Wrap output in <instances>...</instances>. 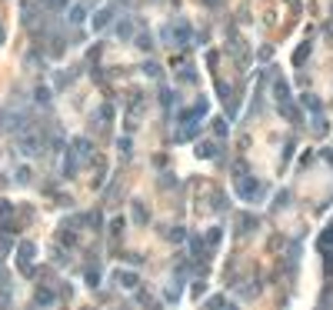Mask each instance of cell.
<instances>
[{"label":"cell","mask_w":333,"mask_h":310,"mask_svg":"<svg viewBox=\"0 0 333 310\" xmlns=\"http://www.w3.org/2000/svg\"><path fill=\"white\" fill-rule=\"evenodd\" d=\"M233 190H237V197H240V200H257V197H260V183L253 180L250 174H237Z\"/></svg>","instance_id":"obj_1"},{"label":"cell","mask_w":333,"mask_h":310,"mask_svg":"<svg viewBox=\"0 0 333 310\" xmlns=\"http://www.w3.org/2000/svg\"><path fill=\"white\" fill-rule=\"evenodd\" d=\"M20 267H23V270H27V267H30V260H34V244H20Z\"/></svg>","instance_id":"obj_2"},{"label":"cell","mask_w":333,"mask_h":310,"mask_svg":"<svg viewBox=\"0 0 333 310\" xmlns=\"http://www.w3.org/2000/svg\"><path fill=\"white\" fill-rule=\"evenodd\" d=\"M113 277H117V280H120V287H137V274H127V270H113Z\"/></svg>","instance_id":"obj_3"},{"label":"cell","mask_w":333,"mask_h":310,"mask_svg":"<svg viewBox=\"0 0 333 310\" xmlns=\"http://www.w3.org/2000/svg\"><path fill=\"white\" fill-rule=\"evenodd\" d=\"M110 17H113V10H107V7H104V10L97 14V27H104V23H110Z\"/></svg>","instance_id":"obj_4"},{"label":"cell","mask_w":333,"mask_h":310,"mask_svg":"<svg viewBox=\"0 0 333 310\" xmlns=\"http://www.w3.org/2000/svg\"><path fill=\"white\" fill-rule=\"evenodd\" d=\"M37 304H54V293H50V290H40L37 293Z\"/></svg>","instance_id":"obj_5"},{"label":"cell","mask_w":333,"mask_h":310,"mask_svg":"<svg viewBox=\"0 0 333 310\" xmlns=\"http://www.w3.org/2000/svg\"><path fill=\"white\" fill-rule=\"evenodd\" d=\"M83 14H87L83 7H74V10H70V20H74V23H80V20H83Z\"/></svg>","instance_id":"obj_6"},{"label":"cell","mask_w":333,"mask_h":310,"mask_svg":"<svg viewBox=\"0 0 333 310\" xmlns=\"http://www.w3.org/2000/svg\"><path fill=\"white\" fill-rule=\"evenodd\" d=\"M307 54H310V44H303V47L296 50V57H293V60H296V64H300V60H307Z\"/></svg>","instance_id":"obj_7"},{"label":"cell","mask_w":333,"mask_h":310,"mask_svg":"<svg viewBox=\"0 0 333 310\" xmlns=\"http://www.w3.org/2000/svg\"><path fill=\"white\" fill-rule=\"evenodd\" d=\"M273 90H277V100H280V104H283V100H287V84H277Z\"/></svg>","instance_id":"obj_8"},{"label":"cell","mask_w":333,"mask_h":310,"mask_svg":"<svg viewBox=\"0 0 333 310\" xmlns=\"http://www.w3.org/2000/svg\"><path fill=\"white\" fill-rule=\"evenodd\" d=\"M0 40H3V27H0Z\"/></svg>","instance_id":"obj_9"}]
</instances>
